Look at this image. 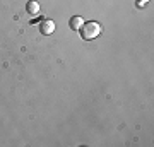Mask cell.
I'll return each instance as SVG.
<instances>
[{"label": "cell", "instance_id": "6da1fadb", "mask_svg": "<svg viewBox=\"0 0 154 147\" xmlns=\"http://www.w3.org/2000/svg\"><path fill=\"white\" fill-rule=\"evenodd\" d=\"M81 31V36H82V39H86V41H89V39H94L98 38L99 34H101V31H103V27H101V24L99 22H84L82 27L79 29Z\"/></svg>", "mask_w": 154, "mask_h": 147}, {"label": "cell", "instance_id": "7a4b0ae2", "mask_svg": "<svg viewBox=\"0 0 154 147\" xmlns=\"http://www.w3.org/2000/svg\"><path fill=\"white\" fill-rule=\"evenodd\" d=\"M39 31H41V34H51L53 31H55V22L50 21V19H45V21L39 22Z\"/></svg>", "mask_w": 154, "mask_h": 147}, {"label": "cell", "instance_id": "3957f363", "mask_svg": "<svg viewBox=\"0 0 154 147\" xmlns=\"http://www.w3.org/2000/svg\"><path fill=\"white\" fill-rule=\"evenodd\" d=\"M26 11H28L29 16H36L39 12V4L36 0H31V2H28V5H26Z\"/></svg>", "mask_w": 154, "mask_h": 147}, {"label": "cell", "instance_id": "277c9868", "mask_svg": "<svg viewBox=\"0 0 154 147\" xmlns=\"http://www.w3.org/2000/svg\"><path fill=\"white\" fill-rule=\"evenodd\" d=\"M82 24H84L82 17H79V16H74V17L70 19V27H72V29H75V31H79V29L82 27Z\"/></svg>", "mask_w": 154, "mask_h": 147}, {"label": "cell", "instance_id": "5b68a950", "mask_svg": "<svg viewBox=\"0 0 154 147\" xmlns=\"http://www.w3.org/2000/svg\"><path fill=\"white\" fill-rule=\"evenodd\" d=\"M146 2H147V0H140V5H144V4H146Z\"/></svg>", "mask_w": 154, "mask_h": 147}]
</instances>
